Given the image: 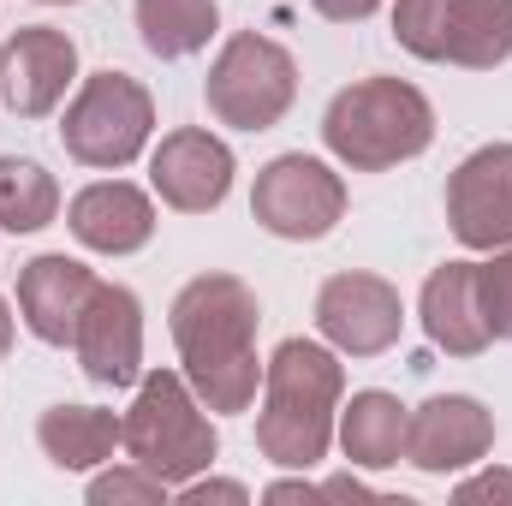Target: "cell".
<instances>
[{"mask_svg":"<svg viewBox=\"0 0 512 506\" xmlns=\"http://www.w3.org/2000/svg\"><path fill=\"white\" fill-rule=\"evenodd\" d=\"M173 352L179 370L191 381V393L215 411V417H239L251 411L262 393V358H256V328H262V304L239 274H197L179 286L173 310Z\"/></svg>","mask_w":512,"mask_h":506,"instance_id":"1","label":"cell"},{"mask_svg":"<svg viewBox=\"0 0 512 506\" xmlns=\"http://www.w3.org/2000/svg\"><path fill=\"white\" fill-rule=\"evenodd\" d=\"M346 399V364L328 340H280L262 364L256 447L280 471H316L334 447Z\"/></svg>","mask_w":512,"mask_h":506,"instance_id":"2","label":"cell"},{"mask_svg":"<svg viewBox=\"0 0 512 506\" xmlns=\"http://www.w3.org/2000/svg\"><path fill=\"white\" fill-rule=\"evenodd\" d=\"M322 143L352 173H393L399 161H417L435 143V102L417 84L387 78V72L358 78L328 102Z\"/></svg>","mask_w":512,"mask_h":506,"instance_id":"3","label":"cell"},{"mask_svg":"<svg viewBox=\"0 0 512 506\" xmlns=\"http://www.w3.org/2000/svg\"><path fill=\"white\" fill-rule=\"evenodd\" d=\"M120 423H126L131 465H143L167 489L215 471V459H221L215 411L191 393L185 370H149V376H137V399H131V411Z\"/></svg>","mask_w":512,"mask_h":506,"instance_id":"4","label":"cell"},{"mask_svg":"<svg viewBox=\"0 0 512 506\" xmlns=\"http://www.w3.org/2000/svg\"><path fill=\"white\" fill-rule=\"evenodd\" d=\"M203 102H209L215 126L274 131L298 102V60H292V48H280L274 36H256V30H233L221 42V54L209 60Z\"/></svg>","mask_w":512,"mask_h":506,"instance_id":"5","label":"cell"},{"mask_svg":"<svg viewBox=\"0 0 512 506\" xmlns=\"http://www.w3.org/2000/svg\"><path fill=\"white\" fill-rule=\"evenodd\" d=\"M155 137V96L131 72H90L78 96L60 114V143L78 167L90 173H120L131 167Z\"/></svg>","mask_w":512,"mask_h":506,"instance_id":"6","label":"cell"},{"mask_svg":"<svg viewBox=\"0 0 512 506\" xmlns=\"http://www.w3.org/2000/svg\"><path fill=\"white\" fill-rule=\"evenodd\" d=\"M251 221L286 245H316L346 221V179L304 149H286L256 167L251 185Z\"/></svg>","mask_w":512,"mask_h":506,"instance_id":"7","label":"cell"},{"mask_svg":"<svg viewBox=\"0 0 512 506\" xmlns=\"http://www.w3.org/2000/svg\"><path fill=\"white\" fill-rule=\"evenodd\" d=\"M316 334L340 358H382L405 334V298L393 280L364 274V268L328 274L316 292Z\"/></svg>","mask_w":512,"mask_h":506,"instance_id":"8","label":"cell"},{"mask_svg":"<svg viewBox=\"0 0 512 506\" xmlns=\"http://www.w3.org/2000/svg\"><path fill=\"white\" fill-rule=\"evenodd\" d=\"M233 149L227 137L203 126H179L167 131L155 149H149V191L173 209V215H215L233 191Z\"/></svg>","mask_w":512,"mask_h":506,"instance_id":"9","label":"cell"},{"mask_svg":"<svg viewBox=\"0 0 512 506\" xmlns=\"http://www.w3.org/2000/svg\"><path fill=\"white\" fill-rule=\"evenodd\" d=\"M495 453V411L471 393H435L405 423V465L423 477H459Z\"/></svg>","mask_w":512,"mask_h":506,"instance_id":"10","label":"cell"},{"mask_svg":"<svg viewBox=\"0 0 512 506\" xmlns=\"http://www.w3.org/2000/svg\"><path fill=\"white\" fill-rule=\"evenodd\" d=\"M447 227L465 251L512 245V143H483L447 173Z\"/></svg>","mask_w":512,"mask_h":506,"instance_id":"11","label":"cell"},{"mask_svg":"<svg viewBox=\"0 0 512 506\" xmlns=\"http://www.w3.org/2000/svg\"><path fill=\"white\" fill-rule=\"evenodd\" d=\"M78 84V42L54 24H24L0 48V102L18 120H48Z\"/></svg>","mask_w":512,"mask_h":506,"instance_id":"12","label":"cell"},{"mask_svg":"<svg viewBox=\"0 0 512 506\" xmlns=\"http://www.w3.org/2000/svg\"><path fill=\"white\" fill-rule=\"evenodd\" d=\"M72 352H78V370L96 387H108V393L131 387L143 376V298L120 280H96V292L78 316Z\"/></svg>","mask_w":512,"mask_h":506,"instance_id":"13","label":"cell"},{"mask_svg":"<svg viewBox=\"0 0 512 506\" xmlns=\"http://www.w3.org/2000/svg\"><path fill=\"white\" fill-rule=\"evenodd\" d=\"M66 227H72V239L84 251H96V256H137L155 239L161 215H155V197L143 185H131V179H96V185H84L66 203Z\"/></svg>","mask_w":512,"mask_h":506,"instance_id":"14","label":"cell"},{"mask_svg":"<svg viewBox=\"0 0 512 506\" xmlns=\"http://www.w3.org/2000/svg\"><path fill=\"white\" fill-rule=\"evenodd\" d=\"M90 292H96V268H84L66 251H42L18 268V322L42 346H72Z\"/></svg>","mask_w":512,"mask_h":506,"instance_id":"15","label":"cell"},{"mask_svg":"<svg viewBox=\"0 0 512 506\" xmlns=\"http://www.w3.org/2000/svg\"><path fill=\"white\" fill-rule=\"evenodd\" d=\"M417 322H423L435 352L483 358L489 352V322H483V304H477V262L453 256V262L429 268V280L417 292Z\"/></svg>","mask_w":512,"mask_h":506,"instance_id":"16","label":"cell"},{"mask_svg":"<svg viewBox=\"0 0 512 506\" xmlns=\"http://www.w3.org/2000/svg\"><path fill=\"white\" fill-rule=\"evenodd\" d=\"M36 447L54 471H102L126 447V423L102 405H48L36 417Z\"/></svg>","mask_w":512,"mask_h":506,"instance_id":"17","label":"cell"},{"mask_svg":"<svg viewBox=\"0 0 512 506\" xmlns=\"http://www.w3.org/2000/svg\"><path fill=\"white\" fill-rule=\"evenodd\" d=\"M405 423L411 411L399 405V393L387 387H364L352 399H340V453L352 459V471H393L405 459Z\"/></svg>","mask_w":512,"mask_h":506,"instance_id":"18","label":"cell"},{"mask_svg":"<svg viewBox=\"0 0 512 506\" xmlns=\"http://www.w3.org/2000/svg\"><path fill=\"white\" fill-rule=\"evenodd\" d=\"M447 66L495 72L512 60V0H453L447 6Z\"/></svg>","mask_w":512,"mask_h":506,"instance_id":"19","label":"cell"},{"mask_svg":"<svg viewBox=\"0 0 512 506\" xmlns=\"http://www.w3.org/2000/svg\"><path fill=\"white\" fill-rule=\"evenodd\" d=\"M131 18H137V36L155 60H191L221 30L215 0H131Z\"/></svg>","mask_w":512,"mask_h":506,"instance_id":"20","label":"cell"},{"mask_svg":"<svg viewBox=\"0 0 512 506\" xmlns=\"http://www.w3.org/2000/svg\"><path fill=\"white\" fill-rule=\"evenodd\" d=\"M60 215V185L30 155H0V233H42Z\"/></svg>","mask_w":512,"mask_h":506,"instance_id":"21","label":"cell"},{"mask_svg":"<svg viewBox=\"0 0 512 506\" xmlns=\"http://www.w3.org/2000/svg\"><path fill=\"white\" fill-rule=\"evenodd\" d=\"M447 6H453V0H393V42H399L411 60L441 66V48H447Z\"/></svg>","mask_w":512,"mask_h":506,"instance_id":"22","label":"cell"},{"mask_svg":"<svg viewBox=\"0 0 512 506\" xmlns=\"http://www.w3.org/2000/svg\"><path fill=\"white\" fill-rule=\"evenodd\" d=\"M173 495L161 477H149L143 465H114V471H96L90 477V506H161Z\"/></svg>","mask_w":512,"mask_h":506,"instance_id":"23","label":"cell"},{"mask_svg":"<svg viewBox=\"0 0 512 506\" xmlns=\"http://www.w3.org/2000/svg\"><path fill=\"white\" fill-rule=\"evenodd\" d=\"M477 304H483L489 340H512V245L489 251V262H477Z\"/></svg>","mask_w":512,"mask_h":506,"instance_id":"24","label":"cell"},{"mask_svg":"<svg viewBox=\"0 0 512 506\" xmlns=\"http://www.w3.org/2000/svg\"><path fill=\"white\" fill-rule=\"evenodd\" d=\"M453 501H459V506H477V501L512 506V471H507V465H471V471H459Z\"/></svg>","mask_w":512,"mask_h":506,"instance_id":"25","label":"cell"},{"mask_svg":"<svg viewBox=\"0 0 512 506\" xmlns=\"http://www.w3.org/2000/svg\"><path fill=\"white\" fill-rule=\"evenodd\" d=\"M173 501H185V506H209V501H233V506H245L251 501V489L245 483H233V477H191V483H179L173 489Z\"/></svg>","mask_w":512,"mask_h":506,"instance_id":"26","label":"cell"},{"mask_svg":"<svg viewBox=\"0 0 512 506\" xmlns=\"http://www.w3.org/2000/svg\"><path fill=\"white\" fill-rule=\"evenodd\" d=\"M328 24H364V18H376L382 12V0H310Z\"/></svg>","mask_w":512,"mask_h":506,"instance_id":"27","label":"cell"},{"mask_svg":"<svg viewBox=\"0 0 512 506\" xmlns=\"http://www.w3.org/2000/svg\"><path fill=\"white\" fill-rule=\"evenodd\" d=\"M262 501H322V483H310V477H304V471H298V477H280V483H268V489H262Z\"/></svg>","mask_w":512,"mask_h":506,"instance_id":"28","label":"cell"},{"mask_svg":"<svg viewBox=\"0 0 512 506\" xmlns=\"http://www.w3.org/2000/svg\"><path fill=\"white\" fill-rule=\"evenodd\" d=\"M322 501H376V489H370L364 477L340 471V477H328V483H322Z\"/></svg>","mask_w":512,"mask_h":506,"instance_id":"29","label":"cell"},{"mask_svg":"<svg viewBox=\"0 0 512 506\" xmlns=\"http://www.w3.org/2000/svg\"><path fill=\"white\" fill-rule=\"evenodd\" d=\"M12 334H18V328H12V304L0 298V364H6V352H12Z\"/></svg>","mask_w":512,"mask_h":506,"instance_id":"30","label":"cell"},{"mask_svg":"<svg viewBox=\"0 0 512 506\" xmlns=\"http://www.w3.org/2000/svg\"><path fill=\"white\" fill-rule=\"evenodd\" d=\"M42 6H78V0H42Z\"/></svg>","mask_w":512,"mask_h":506,"instance_id":"31","label":"cell"}]
</instances>
